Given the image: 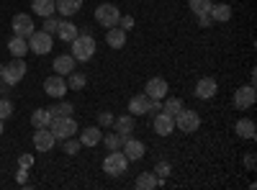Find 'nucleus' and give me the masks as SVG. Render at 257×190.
I'll use <instances>...</instances> for the list:
<instances>
[{"label": "nucleus", "mask_w": 257, "mask_h": 190, "mask_svg": "<svg viewBox=\"0 0 257 190\" xmlns=\"http://www.w3.org/2000/svg\"><path fill=\"white\" fill-rule=\"evenodd\" d=\"M72 57H75V62H88V59H93V54H95V39L90 36V34H77L72 41Z\"/></svg>", "instance_id": "nucleus-1"}, {"label": "nucleus", "mask_w": 257, "mask_h": 190, "mask_svg": "<svg viewBox=\"0 0 257 190\" xmlns=\"http://www.w3.org/2000/svg\"><path fill=\"white\" fill-rule=\"evenodd\" d=\"M47 129L54 134L57 141H64V139H70V136L77 134V123H75L72 116H52V121H49Z\"/></svg>", "instance_id": "nucleus-2"}, {"label": "nucleus", "mask_w": 257, "mask_h": 190, "mask_svg": "<svg viewBox=\"0 0 257 190\" xmlns=\"http://www.w3.org/2000/svg\"><path fill=\"white\" fill-rule=\"evenodd\" d=\"M26 62H24V57H13V62H11V65H6L3 67V72H0V77H3L6 82H8V85L13 88L16 85V82H21V80H24L26 77Z\"/></svg>", "instance_id": "nucleus-3"}, {"label": "nucleus", "mask_w": 257, "mask_h": 190, "mask_svg": "<svg viewBox=\"0 0 257 190\" xmlns=\"http://www.w3.org/2000/svg\"><path fill=\"white\" fill-rule=\"evenodd\" d=\"M126 167H128V159H126V154H123L121 149L108 152V157L103 159V170L108 172V175H113V177L123 175V172H126Z\"/></svg>", "instance_id": "nucleus-4"}, {"label": "nucleus", "mask_w": 257, "mask_h": 190, "mask_svg": "<svg viewBox=\"0 0 257 190\" xmlns=\"http://www.w3.org/2000/svg\"><path fill=\"white\" fill-rule=\"evenodd\" d=\"M118 18H121V13H118V8L111 6V3H103V6L95 8V21H98L103 29H113V26H118Z\"/></svg>", "instance_id": "nucleus-5"}, {"label": "nucleus", "mask_w": 257, "mask_h": 190, "mask_svg": "<svg viewBox=\"0 0 257 190\" xmlns=\"http://www.w3.org/2000/svg\"><path fill=\"white\" fill-rule=\"evenodd\" d=\"M175 126H178L183 134H193V131H198V129H201V116H198L196 111L183 108V111L175 116Z\"/></svg>", "instance_id": "nucleus-6"}, {"label": "nucleus", "mask_w": 257, "mask_h": 190, "mask_svg": "<svg viewBox=\"0 0 257 190\" xmlns=\"http://www.w3.org/2000/svg\"><path fill=\"white\" fill-rule=\"evenodd\" d=\"M29 52H34V54H39V57L49 54V52H52V34H47V31H34V34L29 36Z\"/></svg>", "instance_id": "nucleus-7"}, {"label": "nucleus", "mask_w": 257, "mask_h": 190, "mask_svg": "<svg viewBox=\"0 0 257 190\" xmlns=\"http://www.w3.org/2000/svg\"><path fill=\"white\" fill-rule=\"evenodd\" d=\"M34 31H36V29H34V21H31L29 13H16V16H13V36L29 39Z\"/></svg>", "instance_id": "nucleus-8"}, {"label": "nucleus", "mask_w": 257, "mask_h": 190, "mask_svg": "<svg viewBox=\"0 0 257 190\" xmlns=\"http://www.w3.org/2000/svg\"><path fill=\"white\" fill-rule=\"evenodd\" d=\"M121 152L126 154V159L128 162H139L142 157H144V144L139 141V139H132V134H128L126 139H123V146H121Z\"/></svg>", "instance_id": "nucleus-9"}, {"label": "nucleus", "mask_w": 257, "mask_h": 190, "mask_svg": "<svg viewBox=\"0 0 257 190\" xmlns=\"http://www.w3.org/2000/svg\"><path fill=\"white\" fill-rule=\"evenodd\" d=\"M167 90H170V85H167V80H162V77H152L144 85L147 98H152V100H165L167 98Z\"/></svg>", "instance_id": "nucleus-10"}, {"label": "nucleus", "mask_w": 257, "mask_h": 190, "mask_svg": "<svg viewBox=\"0 0 257 190\" xmlns=\"http://www.w3.org/2000/svg\"><path fill=\"white\" fill-rule=\"evenodd\" d=\"M67 90L70 88H67V82H64L62 75H52V77L44 80V93L49 98H64V93H67Z\"/></svg>", "instance_id": "nucleus-11"}, {"label": "nucleus", "mask_w": 257, "mask_h": 190, "mask_svg": "<svg viewBox=\"0 0 257 190\" xmlns=\"http://www.w3.org/2000/svg\"><path fill=\"white\" fill-rule=\"evenodd\" d=\"M54 144H57V139H54V134L47 129V126L34 131V146H36V152H52Z\"/></svg>", "instance_id": "nucleus-12"}, {"label": "nucleus", "mask_w": 257, "mask_h": 190, "mask_svg": "<svg viewBox=\"0 0 257 190\" xmlns=\"http://www.w3.org/2000/svg\"><path fill=\"white\" fill-rule=\"evenodd\" d=\"M254 100H257L254 85H244V88H239L237 93H234V105H237L239 111H247V108H252V105H254Z\"/></svg>", "instance_id": "nucleus-13"}, {"label": "nucleus", "mask_w": 257, "mask_h": 190, "mask_svg": "<svg viewBox=\"0 0 257 190\" xmlns=\"http://www.w3.org/2000/svg\"><path fill=\"white\" fill-rule=\"evenodd\" d=\"M216 90H219L216 80H213V77H201V80H198V85H196V98L208 100V98L216 95Z\"/></svg>", "instance_id": "nucleus-14"}, {"label": "nucleus", "mask_w": 257, "mask_h": 190, "mask_svg": "<svg viewBox=\"0 0 257 190\" xmlns=\"http://www.w3.org/2000/svg\"><path fill=\"white\" fill-rule=\"evenodd\" d=\"M173 129H175V118L160 111V113L155 116V131H157L160 136H170V134H173Z\"/></svg>", "instance_id": "nucleus-15"}, {"label": "nucleus", "mask_w": 257, "mask_h": 190, "mask_svg": "<svg viewBox=\"0 0 257 190\" xmlns=\"http://www.w3.org/2000/svg\"><path fill=\"white\" fill-rule=\"evenodd\" d=\"M147 111H149L147 93H139V95H134L132 100H128V113L132 116H147Z\"/></svg>", "instance_id": "nucleus-16"}, {"label": "nucleus", "mask_w": 257, "mask_h": 190, "mask_svg": "<svg viewBox=\"0 0 257 190\" xmlns=\"http://www.w3.org/2000/svg\"><path fill=\"white\" fill-rule=\"evenodd\" d=\"M105 44H108L111 49H123V44H126V31L118 29V26L108 29V34H105Z\"/></svg>", "instance_id": "nucleus-17"}, {"label": "nucleus", "mask_w": 257, "mask_h": 190, "mask_svg": "<svg viewBox=\"0 0 257 190\" xmlns=\"http://www.w3.org/2000/svg\"><path fill=\"white\" fill-rule=\"evenodd\" d=\"M54 3H57V13L64 16V18L75 16V13L82 8V0H54Z\"/></svg>", "instance_id": "nucleus-18"}, {"label": "nucleus", "mask_w": 257, "mask_h": 190, "mask_svg": "<svg viewBox=\"0 0 257 190\" xmlns=\"http://www.w3.org/2000/svg\"><path fill=\"white\" fill-rule=\"evenodd\" d=\"M208 16H211V21H213V24H226V21L231 18V6H226V3L211 6Z\"/></svg>", "instance_id": "nucleus-19"}, {"label": "nucleus", "mask_w": 257, "mask_h": 190, "mask_svg": "<svg viewBox=\"0 0 257 190\" xmlns=\"http://www.w3.org/2000/svg\"><path fill=\"white\" fill-rule=\"evenodd\" d=\"M54 70H57V75H70L72 70H75V57L72 54H59L57 59H54Z\"/></svg>", "instance_id": "nucleus-20"}, {"label": "nucleus", "mask_w": 257, "mask_h": 190, "mask_svg": "<svg viewBox=\"0 0 257 190\" xmlns=\"http://www.w3.org/2000/svg\"><path fill=\"white\" fill-rule=\"evenodd\" d=\"M113 131H118L121 136H128V134L134 131V116H132V113H126V116L113 118Z\"/></svg>", "instance_id": "nucleus-21"}, {"label": "nucleus", "mask_w": 257, "mask_h": 190, "mask_svg": "<svg viewBox=\"0 0 257 190\" xmlns=\"http://www.w3.org/2000/svg\"><path fill=\"white\" fill-rule=\"evenodd\" d=\"M100 139H103V134H100L98 126H88V129L80 131V144H82V146H95Z\"/></svg>", "instance_id": "nucleus-22"}, {"label": "nucleus", "mask_w": 257, "mask_h": 190, "mask_svg": "<svg viewBox=\"0 0 257 190\" xmlns=\"http://www.w3.org/2000/svg\"><path fill=\"white\" fill-rule=\"evenodd\" d=\"M31 11L36 16H41V18H47V16H54L57 13V3H54V0H34Z\"/></svg>", "instance_id": "nucleus-23"}, {"label": "nucleus", "mask_w": 257, "mask_h": 190, "mask_svg": "<svg viewBox=\"0 0 257 190\" xmlns=\"http://www.w3.org/2000/svg\"><path fill=\"white\" fill-rule=\"evenodd\" d=\"M80 31H77V26L75 24H70V21H59V26H57V36L62 39V41H67V44H70V41L77 36Z\"/></svg>", "instance_id": "nucleus-24"}, {"label": "nucleus", "mask_w": 257, "mask_h": 190, "mask_svg": "<svg viewBox=\"0 0 257 190\" xmlns=\"http://www.w3.org/2000/svg\"><path fill=\"white\" fill-rule=\"evenodd\" d=\"M8 52H11L13 57H24V54L29 52V39H24V36H13V39L8 41Z\"/></svg>", "instance_id": "nucleus-25"}, {"label": "nucleus", "mask_w": 257, "mask_h": 190, "mask_svg": "<svg viewBox=\"0 0 257 190\" xmlns=\"http://www.w3.org/2000/svg\"><path fill=\"white\" fill-rule=\"evenodd\" d=\"M237 134H239L242 139H254V136H257V126H254V121H252V118H242V121H237Z\"/></svg>", "instance_id": "nucleus-26"}, {"label": "nucleus", "mask_w": 257, "mask_h": 190, "mask_svg": "<svg viewBox=\"0 0 257 190\" xmlns=\"http://www.w3.org/2000/svg\"><path fill=\"white\" fill-rule=\"evenodd\" d=\"M52 121V111L49 108H36L31 113V123H34V129H44V126H49Z\"/></svg>", "instance_id": "nucleus-27"}, {"label": "nucleus", "mask_w": 257, "mask_h": 190, "mask_svg": "<svg viewBox=\"0 0 257 190\" xmlns=\"http://www.w3.org/2000/svg\"><path fill=\"white\" fill-rule=\"evenodd\" d=\"M137 187L139 190H155V187H160V177L155 172H142L137 177Z\"/></svg>", "instance_id": "nucleus-28"}, {"label": "nucleus", "mask_w": 257, "mask_h": 190, "mask_svg": "<svg viewBox=\"0 0 257 190\" xmlns=\"http://www.w3.org/2000/svg\"><path fill=\"white\" fill-rule=\"evenodd\" d=\"M123 139L126 136H121L118 131H111V134H105L100 141L105 144V149H108V152H116V149H121V146H123Z\"/></svg>", "instance_id": "nucleus-29"}, {"label": "nucleus", "mask_w": 257, "mask_h": 190, "mask_svg": "<svg viewBox=\"0 0 257 190\" xmlns=\"http://www.w3.org/2000/svg\"><path fill=\"white\" fill-rule=\"evenodd\" d=\"M180 111H183V100H180V98H167V100L162 103V113L173 116V118H175Z\"/></svg>", "instance_id": "nucleus-30"}, {"label": "nucleus", "mask_w": 257, "mask_h": 190, "mask_svg": "<svg viewBox=\"0 0 257 190\" xmlns=\"http://www.w3.org/2000/svg\"><path fill=\"white\" fill-rule=\"evenodd\" d=\"M67 77H70V80H67V88H70V90H82L85 82H88V77H85L82 72H75V70H72Z\"/></svg>", "instance_id": "nucleus-31"}, {"label": "nucleus", "mask_w": 257, "mask_h": 190, "mask_svg": "<svg viewBox=\"0 0 257 190\" xmlns=\"http://www.w3.org/2000/svg\"><path fill=\"white\" fill-rule=\"evenodd\" d=\"M188 6H190V11H193V13L198 16V13H208L213 3H211V0H188Z\"/></svg>", "instance_id": "nucleus-32"}, {"label": "nucleus", "mask_w": 257, "mask_h": 190, "mask_svg": "<svg viewBox=\"0 0 257 190\" xmlns=\"http://www.w3.org/2000/svg\"><path fill=\"white\" fill-rule=\"evenodd\" d=\"M52 111V116H72V103H67V100H62V103H57L54 108H49Z\"/></svg>", "instance_id": "nucleus-33"}, {"label": "nucleus", "mask_w": 257, "mask_h": 190, "mask_svg": "<svg viewBox=\"0 0 257 190\" xmlns=\"http://www.w3.org/2000/svg\"><path fill=\"white\" fill-rule=\"evenodd\" d=\"M67 154H77L80 149H82V144H80V139H75V136H70V139H64V146H62Z\"/></svg>", "instance_id": "nucleus-34"}, {"label": "nucleus", "mask_w": 257, "mask_h": 190, "mask_svg": "<svg viewBox=\"0 0 257 190\" xmlns=\"http://www.w3.org/2000/svg\"><path fill=\"white\" fill-rule=\"evenodd\" d=\"M13 116V103L8 98H0V121H6Z\"/></svg>", "instance_id": "nucleus-35"}, {"label": "nucleus", "mask_w": 257, "mask_h": 190, "mask_svg": "<svg viewBox=\"0 0 257 190\" xmlns=\"http://www.w3.org/2000/svg\"><path fill=\"white\" fill-rule=\"evenodd\" d=\"M57 26H59L57 16H47V18H44V31H47V34H57Z\"/></svg>", "instance_id": "nucleus-36"}, {"label": "nucleus", "mask_w": 257, "mask_h": 190, "mask_svg": "<svg viewBox=\"0 0 257 190\" xmlns=\"http://www.w3.org/2000/svg\"><path fill=\"white\" fill-rule=\"evenodd\" d=\"M98 126H103V129H108V126H113V116H111L108 111H103V113L98 116Z\"/></svg>", "instance_id": "nucleus-37"}, {"label": "nucleus", "mask_w": 257, "mask_h": 190, "mask_svg": "<svg viewBox=\"0 0 257 190\" xmlns=\"http://www.w3.org/2000/svg\"><path fill=\"white\" fill-rule=\"evenodd\" d=\"M118 29H123V31L134 29V18H132V16H121V18H118Z\"/></svg>", "instance_id": "nucleus-38"}, {"label": "nucleus", "mask_w": 257, "mask_h": 190, "mask_svg": "<svg viewBox=\"0 0 257 190\" xmlns=\"http://www.w3.org/2000/svg\"><path fill=\"white\" fill-rule=\"evenodd\" d=\"M196 18H198V26H201V29H208V26L213 24V21H211V16H208V13H198Z\"/></svg>", "instance_id": "nucleus-39"}, {"label": "nucleus", "mask_w": 257, "mask_h": 190, "mask_svg": "<svg viewBox=\"0 0 257 190\" xmlns=\"http://www.w3.org/2000/svg\"><path fill=\"white\" fill-rule=\"evenodd\" d=\"M155 175H160V177L170 175V164H167V162H157V167H155Z\"/></svg>", "instance_id": "nucleus-40"}, {"label": "nucleus", "mask_w": 257, "mask_h": 190, "mask_svg": "<svg viewBox=\"0 0 257 190\" xmlns=\"http://www.w3.org/2000/svg\"><path fill=\"white\" fill-rule=\"evenodd\" d=\"M160 111H162V103H160V100H152V98H149V111H147V113H152V116H157Z\"/></svg>", "instance_id": "nucleus-41"}, {"label": "nucleus", "mask_w": 257, "mask_h": 190, "mask_svg": "<svg viewBox=\"0 0 257 190\" xmlns=\"http://www.w3.org/2000/svg\"><path fill=\"white\" fill-rule=\"evenodd\" d=\"M0 95H3V98H8V95H11V85H8V82H6L3 77H0Z\"/></svg>", "instance_id": "nucleus-42"}, {"label": "nucleus", "mask_w": 257, "mask_h": 190, "mask_svg": "<svg viewBox=\"0 0 257 190\" xmlns=\"http://www.w3.org/2000/svg\"><path fill=\"white\" fill-rule=\"evenodd\" d=\"M18 164H21V167H31V164H34V157H31V154H21Z\"/></svg>", "instance_id": "nucleus-43"}, {"label": "nucleus", "mask_w": 257, "mask_h": 190, "mask_svg": "<svg viewBox=\"0 0 257 190\" xmlns=\"http://www.w3.org/2000/svg\"><path fill=\"white\" fill-rule=\"evenodd\" d=\"M26 172H29V167H21V170H18V182L21 185H26V177H29Z\"/></svg>", "instance_id": "nucleus-44"}, {"label": "nucleus", "mask_w": 257, "mask_h": 190, "mask_svg": "<svg viewBox=\"0 0 257 190\" xmlns=\"http://www.w3.org/2000/svg\"><path fill=\"white\" fill-rule=\"evenodd\" d=\"M244 164H247V170H254V154H247L244 157Z\"/></svg>", "instance_id": "nucleus-45"}, {"label": "nucleus", "mask_w": 257, "mask_h": 190, "mask_svg": "<svg viewBox=\"0 0 257 190\" xmlns=\"http://www.w3.org/2000/svg\"><path fill=\"white\" fill-rule=\"evenodd\" d=\"M0 136H3V121H0Z\"/></svg>", "instance_id": "nucleus-46"}, {"label": "nucleus", "mask_w": 257, "mask_h": 190, "mask_svg": "<svg viewBox=\"0 0 257 190\" xmlns=\"http://www.w3.org/2000/svg\"><path fill=\"white\" fill-rule=\"evenodd\" d=\"M0 72H3V65H0Z\"/></svg>", "instance_id": "nucleus-47"}]
</instances>
